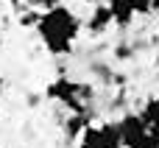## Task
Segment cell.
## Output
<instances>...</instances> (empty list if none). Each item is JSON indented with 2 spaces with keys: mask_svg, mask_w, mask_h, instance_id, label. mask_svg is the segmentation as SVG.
Returning a JSON list of instances; mask_svg holds the SVG:
<instances>
[{
  "mask_svg": "<svg viewBox=\"0 0 159 148\" xmlns=\"http://www.w3.org/2000/svg\"><path fill=\"white\" fill-rule=\"evenodd\" d=\"M148 134L157 140V146H159V126H151V129H148Z\"/></svg>",
  "mask_w": 159,
  "mask_h": 148,
  "instance_id": "13",
  "label": "cell"
},
{
  "mask_svg": "<svg viewBox=\"0 0 159 148\" xmlns=\"http://www.w3.org/2000/svg\"><path fill=\"white\" fill-rule=\"evenodd\" d=\"M115 56H117V59H129V56H131V50H129L126 45H117V53H115Z\"/></svg>",
  "mask_w": 159,
  "mask_h": 148,
  "instance_id": "12",
  "label": "cell"
},
{
  "mask_svg": "<svg viewBox=\"0 0 159 148\" xmlns=\"http://www.w3.org/2000/svg\"><path fill=\"white\" fill-rule=\"evenodd\" d=\"M25 3H31V8H42V11H48V8L59 6L61 0H25Z\"/></svg>",
  "mask_w": 159,
  "mask_h": 148,
  "instance_id": "10",
  "label": "cell"
},
{
  "mask_svg": "<svg viewBox=\"0 0 159 148\" xmlns=\"http://www.w3.org/2000/svg\"><path fill=\"white\" fill-rule=\"evenodd\" d=\"M36 34L42 36L50 56H67V53H73V42L81 34V20L75 17L73 8L53 6V8L39 14Z\"/></svg>",
  "mask_w": 159,
  "mask_h": 148,
  "instance_id": "1",
  "label": "cell"
},
{
  "mask_svg": "<svg viewBox=\"0 0 159 148\" xmlns=\"http://www.w3.org/2000/svg\"><path fill=\"white\" fill-rule=\"evenodd\" d=\"M3 3H11V6H14V8H28V6H22V3H25V0H3Z\"/></svg>",
  "mask_w": 159,
  "mask_h": 148,
  "instance_id": "14",
  "label": "cell"
},
{
  "mask_svg": "<svg viewBox=\"0 0 159 148\" xmlns=\"http://www.w3.org/2000/svg\"><path fill=\"white\" fill-rule=\"evenodd\" d=\"M140 115H143V120H145V126L151 129V126H159V98H148L145 101V106L140 109Z\"/></svg>",
  "mask_w": 159,
  "mask_h": 148,
  "instance_id": "8",
  "label": "cell"
},
{
  "mask_svg": "<svg viewBox=\"0 0 159 148\" xmlns=\"http://www.w3.org/2000/svg\"><path fill=\"white\" fill-rule=\"evenodd\" d=\"M3 90H6V81H3V76H0V95H3Z\"/></svg>",
  "mask_w": 159,
  "mask_h": 148,
  "instance_id": "15",
  "label": "cell"
},
{
  "mask_svg": "<svg viewBox=\"0 0 159 148\" xmlns=\"http://www.w3.org/2000/svg\"><path fill=\"white\" fill-rule=\"evenodd\" d=\"M131 148H159V146H157V140H154L151 134H145V137H143L137 146H131Z\"/></svg>",
  "mask_w": 159,
  "mask_h": 148,
  "instance_id": "11",
  "label": "cell"
},
{
  "mask_svg": "<svg viewBox=\"0 0 159 148\" xmlns=\"http://www.w3.org/2000/svg\"><path fill=\"white\" fill-rule=\"evenodd\" d=\"M112 22H115V17H112L109 3H98V6L89 11V17H87V31H89V34H103V31L112 28Z\"/></svg>",
  "mask_w": 159,
  "mask_h": 148,
  "instance_id": "4",
  "label": "cell"
},
{
  "mask_svg": "<svg viewBox=\"0 0 159 148\" xmlns=\"http://www.w3.org/2000/svg\"><path fill=\"white\" fill-rule=\"evenodd\" d=\"M78 148H106L101 137V126H87L78 137Z\"/></svg>",
  "mask_w": 159,
  "mask_h": 148,
  "instance_id": "7",
  "label": "cell"
},
{
  "mask_svg": "<svg viewBox=\"0 0 159 148\" xmlns=\"http://www.w3.org/2000/svg\"><path fill=\"white\" fill-rule=\"evenodd\" d=\"M106 3L112 8V17H115V25L117 28H129L134 22L137 11H134V3L131 0H106Z\"/></svg>",
  "mask_w": 159,
  "mask_h": 148,
  "instance_id": "5",
  "label": "cell"
},
{
  "mask_svg": "<svg viewBox=\"0 0 159 148\" xmlns=\"http://www.w3.org/2000/svg\"><path fill=\"white\" fill-rule=\"evenodd\" d=\"M117 126H120L123 148L137 146V143L148 134V126H145V120H143V115H140V112H126V115L117 120Z\"/></svg>",
  "mask_w": 159,
  "mask_h": 148,
  "instance_id": "3",
  "label": "cell"
},
{
  "mask_svg": "<svg viewBox=\"0 0 159 148\" xmlns=\"http://www.w3.org/2000/svg\"><path fill=\"white\" fill-rule=\"evenodd\" d=\"M154 11H157V14H159V0H154Z\"/></svg>",
  "mask_w": 159,
  "mask_h": 148,
  "instance_id": "16",
  "label": "cell"
},
{
  "mask_svg": "<svg viewBox=\"0 0 159 148\" xmlns=\"http://www.w3.org/2000/svg\"><path fill=\"white\" fill-rule=\"evenodd\" d=\"M137 14H151L154 11V0H131Z\"/></svg>",
  "mask_w": 159,
  "mask_h": 148,
  "instance_id": "9",
  "label": "cell"
},
{
  "mask_svg": "<svg viewBox=\"0 0 159 148\" xmlns=\"http://www.w3.org/2000/svg\"><path fill=\"white\" fill-rule=\"evenodd\" d=\"M101 137H103V146L106 148H123V137H120L117 120H115V123H112V120L101 123Z\"/></svg>",
  "mask_w": 159,
  "mask_h": 148,
  "instance_id": "6",
  "label": "cell"
},
{
  "mask_svg": "<svg viewBox=\"0 0 159 148\" xmlns=\"http://www.w3.org/2000/svg\"><path fill=\"white\" fill-rule=\"evenodd\" d=\"M45 98L67 106L73 115H87V101L81 98V84L67 78V76H59L56 81H50L45 87Z\"/></svg>",
  "mask_w": 159,
  "mask_h": 148,
  "instance_id": "2",
  "label": "cell"
}]
</instances>
